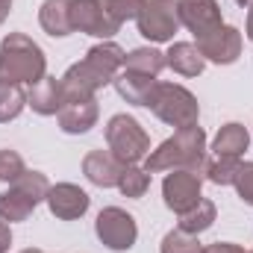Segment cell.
I'll use <instances>...</instances> for the list:
<instances>
[{"label": "cell", "mask_w": 253, "mask_h": 253, "mask_svg": "<svg viewBox=\"0 0 253 253\" xmlns=\"http://www.w3.org/2000/svg\"><path fill=\"white\" fill-rule=\"evenodd\" d=\"M94 233H97V239H100L109 251L124 253V251H129V248L135 245V239H138V224H135V218H132L126 209H121V206H106V209L97 212Z\"/></svg>", "instance_id": "obj_8"}, {"label": "cell", "mask_w": 253, "mask_h": 253, "mask_svg": "<svg viewBox=\"0 0 253 253\" xmlns=\"http://www.w3.org/2000/svg\"><path fill=\"white\" fill-rule=\"evenodd\" d=\"M200 53L206 62H215V65H233L239 56H242V33L230 24H221L215 33L203 36L197 42Z\"/></svg>", "instance_id": "obj_12"}, {"label": "cell", "mask_w": 253, "mask_h": 253, "mask_svg": "<svg viewBox=\"0 0 253 253\" xmlns=\"http://www.w3.org/2000/svg\"><path fill=\"white\" fill-rule=\"evenodd\" d=\"M124 68L126 71H138V74H147V77H159L165 65V53L156 50V47H135L129 50L124 59Z\"/></svg>", "instance_id": "obj_22"}, {"label": "cell", "mask_w": 253, "mask_h": 253, "mask_svg": "<svg viewBox=\"0 0 253 253\" xmlns=\"http://www.w3.org/2000/svg\"><path fill=\"white\" fill-rule=\"evenodd\" d=\"M177 15H180V24L197 42L224 24L218 0H177Z\"/></svg>", "instance_id": "obj_11"}, {"label": "cell", "mask_w": 253, "mask_h": 253, "mask_svg": "<svg viewBox=\"0 0 253 253\" xmlns=\"http://www.w3.org/2000/svg\"><path fill=\"white\" fill-rule=\"evenodd\" d=\"M147 0H106V9L109 15L118 21V24H126V21H135L138 12L144 9Z\"/></svg>", "instance_id": "obj_28"}, {"label": "cell", "mask_w": 253, "mask_h": 253, "mask_svg": "<svg viewBox=\"0 0 253 253\" xmlns=\"http://www.w3.org/2000/svg\"><path fill=\"white\" fill-rule=\"evenodd\" d=\"M65 97H62V83L56 80V77H42L36 85H30V91H27V106L36 112V115H59V109H62Z\"/></svg>", "instance_id": "obj_17"}, {"label": "cell", "mask_w": 253, "mask_h": 253, "mask_svg": "<svg viewBox=\"0 0 253 253\" xmlns=\"http://www.w3.org/2000/svg\"><path fill=\"white\" fill-rule=\"evenodd\" d=\"M206 132L203 126L194 124L186 129H177L171 138H165L156 150L144 156V171L147 174H162V171H194L206 174Z\"/></svg>", "instance_id": "obj_2"}, {"label": "cell", "mask_w": 253, "mask_h": 253, "mask_svg": "<svg viewBox=\"0 0 253 253\" xmlns=\"http://www.w3.org/2000/svg\"><path fill=\"white\" fill-rule=\"evenodd\" d=\"M124 59H126V53L121 44H115V42L94 44L80 62L71 65L59 77L65 103L68 100H88V97H94L97 88L115 83V77L124 68Z\"/></svg>", "instance_id": "obj_1"}, {"label": "cell", "mask_w": 253, "mask_h": 253, "mask_svg": "<svg viewBox=\"0 0 253 253\" xmlns=\"http://www.w3.org/2000/svg\"><path fill=\"white\" fill-rule=\"evenodd\" d=\"M106 150L121 165H138L150 153V135L132 115L118 112L106 121Z\"/></svg>", "instance_id": "obj_5"}, {"label": "cell", "mask_w": 253, "mask_h": 253, "mask_svg": "<svg viewBox=\"0 0 253 253\" xmlns=\"http://www.w3.org/2000/svg\"><path fill=\"white\" fill-rule=\"evenodd\" d=\"M251 253H253V251H251Z\"/></svg>", "instance_id": "obj_36"}, {"label": "cell", "mask_w": 253, "mask_h": 253, "mask_svg": "<svg viewBox=\"0 0 253 253\" xmlns=\"http://www.w3.org/2000/svg\"><path fill=\"white\" fill-rule=\"evenodd\" d=\"M150 189V174L138 165H124L121 177H118V191L124 197H144V191Z\"/></svg>", "instance_id": "obj_25"}, {"label": "cell", "mask_w": 253, "mask_h": 253, "mask_svg": "<svg viewBox=\"0 0 253 253\" xmlns=\"http://www.w3.org/2000/svg\"><path fill=\"white\" fill-rule=\"evenodd\" d=\"M27 106V91L24 85H15V83H0V124H9L15 121Z\"/></svg>", "instance_id": "obj_23"}, {"label": "cell", "mask_w": 253, "mask_h": 253, "mask_svg": "<svg viewBox=\"0 0 253 253\" xmlns=\"http://www.w3.org/2000/svg\"><path fill=\"white\" fill-rule=\"evenodd\" d=\"M27 174V165H24V159H21V153L18 150H0V183H15V180H21Z\"/></svg>", "instance_id": "obj_27"}, {"label": "cell", "mask_w": 253, "mask_h": 253, "mask_svg": "<svg viewBox=\"0 0 253 253\" xmlns=\"http://www.w3.org/2000/svg\"><path fill=\"white\" fill-rule=\"evenodd\" d=\"M248 144H251L248 126L239 124V121H230V124H224L218 129V135L212 141V150H215V156H236V159H242Z\"/></svg>", "instance_id": "obj_20"}, {"label": "cell", "mask_w": 253, "mask_h": 253, "mask_svg": "<svg viewBox=\"0 0 253 253\" xmlns=\"http://www.w3.org/2000/svg\"><path fill=\"white\" fill-rule=\"evenodd\" d=\"M9 245H12V230L6 221H0V253H9Z\"/></svg>", "instance_id": "obj_31"}, {"label": "cell", "mask_w": 253, "mask_h": 253, "mask_svg": "<svg viewBox=\"0 0 253 253\" xmlns=\"http://www.w3.org/2000/svg\"><path fill=\"white\" fill-rule=\"evenodd\" d=\"M203 253H245V248H239L233 242H215V245H206Z\"/></svg>", "instance_id": "obj_30"}, {"label": "cell", "mask_w": 253, "mask_h": 253, "mask_svg": "<svg viewBox=\"0 0 253 253\" xmlns=\"http://www.w3.org/2000/svg\"><path fill=\"white\" fill-rule=\"evenodd\" d=\"M97 115H100L97 100L88 97V100H68V103H62V109H59L56 118H59L62 132H68V135H83V132H88L91 126L97 124Z\"/></svg>", "instance_id": "obj_16"}, {"label": "cell", "mask_w": 253, "mask_h": 253, "mask_svg": "<svg viewBox=\"0 0 253 253\" xmlns=\"http://www.w3.org/2000/svg\"><path fill=\"white\" fill-rule=\"evenodd\" d=\"M159 253H203V245L197 242V236H189L177 227V230L165 233Z\"/></svg>", "instance_id": "obj_26"}, {"label": "cell", "mask_w": 253, "mask_h": 253, "mask_svg": "<svg viewBox=\"0 0 253 253\" xmlns=\"http://www.w3.org/2000/svg\"><path fill=\"white\" fill-rule=\"evenodd\" d=\"M138 33L150 42V44H162V42H174V36L180 33V15H177V0H147L144 9L135 18Z\"/></svg>", "instance_id": "obj_7"}, {"label": "cell", "mask_w": 253, "mask_h": 253, "mask_svg": "<svg viewBox=\"0 0 253 253\" xmlns=\"http://www.w3.org/2000/svg\"><path fill=\"white\" fill-rule=\"evenodd\" d=\"M245 33H248V39L253 42V3L248 6V27H245Z\"/></svg>", "instance_id": "obj_33"}, {"label": "cell", "mask_w": 253, "mask_h": 253, "mask_svg": "<svg viewBox=\"0 0 253 253\" xmlns=\"http://www.w3.org/2000/svg\"><path fill=\"white\" fill-rule=\"evenodd\" d=\"M215 215H218L215 203H212V200H206V197H200L189 212H183V215H180V230H183V233H189V236H200V233H206V230L215 224Z\"/></svg>", "instance_id": "obj_21"}, {"label": "cell", "mask_w": 253, "mask_h": 253, "mask_svg": "<svg viewBox=\"0 0 253 253\" xmlns=\"http://www.w3.org/2000/svg\"><path fill=\"white\" fill-rule=\"evenodd\" d=\"M150 109H153V115L162 124L177 126V129L194 126L200 121V103H197V97L191 94L186 85H177V83H159Z\"/></svg>", "instance_id": "obj_6"}, {"label": "cell", "mask_w": 253, "mask_h": 253, "mask_svg": "<svg viewBox=\"0 0 253 253\" xmlns=\"http://www.w3.org/2000/svg\"><path fill=\"white\" fill-rule=\"evenodd\" d=\"M44 203H47V209H50L53 218H59V221H77V218H83L88 212L91 197L80 186H74V183H56V186H50Z\"/></svg>", "instance_id": "obj_13"}, {"label": "cell", "mask_w": 253, "mask_h": 253, "mask_svg": "<svg viewBox=\"0 0 253 253\" xmlns=\"http://www.w3.org/2000/svg\"><path fill=\"white\" fill-rule=\"evenodd\" d=\"M165 65L174 74H180V77H200L203 68H206V59H203V53H200L197 44H191V42H174L168 47V53H165Z\"/></svg>", "instance_id": "obj_18"}, {"label": "cell", "mask_w": 253, "mask_h": 253, "mask_svg": "<svg viewBox=\"0 0 253 253\" xmlns=\"http://www.w3.org/2000/svg\"><path fill=\"white\" fill-rule=\"evenodd\" d=\"M124 165L109 153V150H88L83 156V174L91 186L97 189H112L118 186V177H121Z\"/></svg>", "instance_id": "obj_15"}, {"label": "cell", "mask_w": 253, "mask_h": 253, "mask_svg": "<svg viewBox=\"0 0 253 253\" xmlns=\"http://www.w3.org/2000/svg\"><path fill=\"white\" fill-rule=\"evenodd\" d=\"M236 191H239V197L253 206V162H242V168H239V177H236Z\"/></svg>", "instance_id": "obj_29"}, {"label": "cell", "mask_w": 253, "mask_h": 253, "mask_svg": "<svg viewBox=\"0 0 253 253\" xmlns=\"http://www.w3.org/2000/svg\"><path fill=\"white\" fill-rule=\"evenodd\" d=\"M44 74H47L44 50L27 33H9L0 42V83L36 85Z\"/></svg>", "instance_id": "obj_3"}, {"label": "cell", "mask_w": 253, "mask_h": 253, "mask_svg": "<svg viewBox=\"0 0 253 253\" xmlns=\"http://www.w3.org/2000/svg\"><path fill=\"white\" fill-rule=\"evenodd\" d=\"M203 177L194 174V171H168V177L162 180V197H165V206L177 215L189 212L191 206L203 197Z\"/></svg>", "instance_id": "obj_10"}, {"label": "cell", "mask_w": 253, "mask_h": 253, "mask_svg": "<svg viewBox=\"0 0 253 253\" xmlns=\"http://www.w3.org/2000/svg\"><path fill=\"white\" fill-rule=\"evenodd\" d=\"M47 191H50V180L42 171H27L0 194V218L6 224L27 221L36 212V206L47 197Z\"/></svg>", "instance_id": "obj_4"}, {"label": "cell", "mask_w": 253, "mask_h": 253, "mask_svg": "<svg viewBox=\"0 0 253 253\" xmlns=\"http://www.w3.org/2000/svg\"><path fill=\"white\" fill-rule=\"evenodd\" d=\"M21 253H42V251H36V248H27V251H21Z\"/></svg>", "instance_id": "obj_35"}, {"label": "cell", "mask_w": 253, "mask_h": 253, "mask_svg": "<svg viewBox=\"0 0 253 253\" xmlns=\"http://www.w3.org/2000/svg\"><path fill=\"white\" fill-rule=\"evenodd\" d=\"M236 3H239V6H251L253 0H236Z\"/></svg>", "instance_id": "obj_34"}, {"label": "cell", "mask_w": 253, "mask_h": 253, "mask_svg": "<svg viewBox=\"0 0 253 253\" xmlns=\"http://www.w3.org/2000/svg\"><path fill=\"white\" fill-rule=\"evenodd\" d=\"M239 168H242V159H236V156H215L206 165L203 180H209L215 186H233L236 177H239Z\"/></svg>", "instance_id": "obj_24"}, {"label": "cell", "mask_w": 253, "mask_h": 253, "mask_svg": "<svg viewBox=\"0 0 253 253\" xmlns=\"http://www.w3.org/2000/svg\"><path fill=\"white\" fill-rule=\"evenodd\" d=\"M112 85L118 88V94L124 97L126 103L150 109V103H153V97H156V88H159V80H156V77H147V74H138V71L121 68V74L115 77Z\"/></svg>", "instance_id": "obj_14"}, {"label": "cell", "mask_w": 253, "mask_h": 253, "mask_svg": "<svg viewBox=\"0 0 253 253\" xmlns=\"http://www.w3.org/2000/svg\"><path fill=\"white\" fill-rule=\"evenodd\" d=\"M9 12H12V0H0V27H3V21L9 18Z\"/></svg>", "instance_id": "obj_32"}, {"label": "cell", "mask_w": 253, "mask_h": 253, "mask_svg": "<svg viewBox=\"0 0 253 253\" xmlns=\"http://www.w3.org/2000/svg\"><path fill=\"white\" fill-rule=\"evenodd\" d=\"M71 24L74 33H85L103 42H109L121 30V24L109 15L106 0H71Z\"/></svg>", "instance_id": "obj_9"}, {"label": "cell", "mask_w": 253, "mask_h": 253, "mask_svg": "<svg viewBox=\"0 0 253 253\" xmlns=\"http://www.w3.org/2000/svg\"><path fill=\"white\" fill-rule=\"evenodd\" d=\"M39 24L53 39L71 36L74 33V24H71V0H44L42 9H39Z\"/></svg>", "instance_id": "obj_19"}]
</instances>
